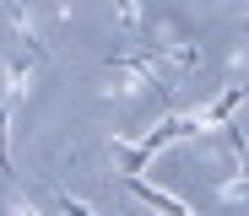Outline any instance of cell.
<instances>
[{"mask_svg":"<svg viewBox=\"0 0 249 216\" xmlns=\"http://www.w3.org/2000/svg\"><path fill=\"white\" fill-rule=\"evenodd\" d=\"M11 216H38V211H33L27 200H11Z\"/></svg>","mask_w":249,"mask_h":216,"instance_id":"6da1fadb","label":"cell"}]
</instances>
